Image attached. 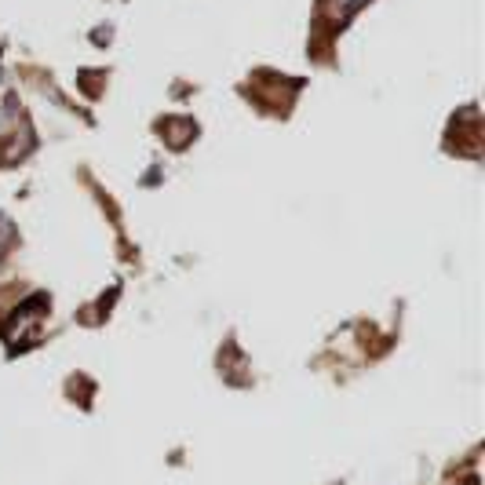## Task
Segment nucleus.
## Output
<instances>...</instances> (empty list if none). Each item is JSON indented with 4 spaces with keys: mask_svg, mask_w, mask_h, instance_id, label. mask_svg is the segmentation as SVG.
I'll list each match as a JSON object with an SVG mask.
<instances>
[]
</instances>
